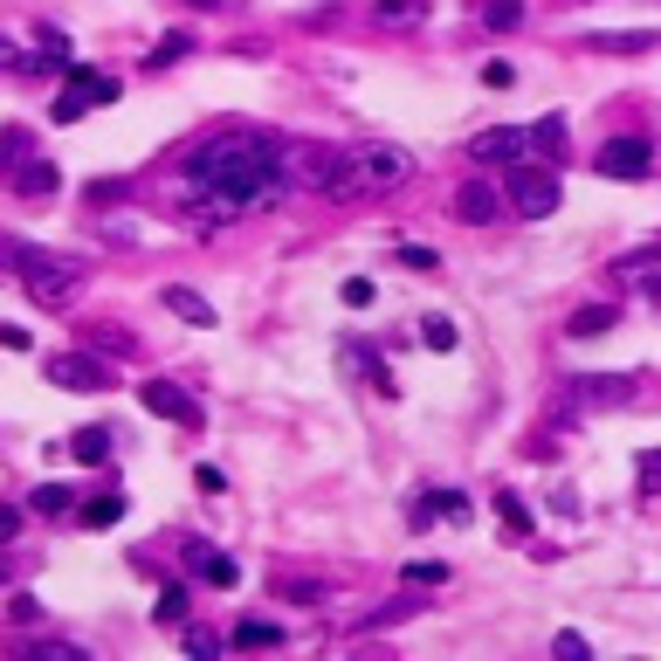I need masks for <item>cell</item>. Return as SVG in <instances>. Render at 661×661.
<instances>
[{
  "label": "cell",
  "mask_w": 661,
  "mask_h": 661,
  "mask_svg": "<svg viewBox=\"0 0 661 661\" xmlns=\"http://www.w3.org/2000/svg\"><path fill=\"white\" fill-rule=\"evenodd\" d=\"M283 187H290L283 145L262 138V132H221L180 159V193L200 221H235V214L276 208Z\"/></svg>",
  "instance_id": "cell-1"
},
{
  "label": "cell",
  "mask_w": 661,
  "mask_h": 661,
  "mask_svg": "<svg viewBox=\"0 0 661 661\" xmlns=\"http://www.w3.org/2000/svg\"><path fill=\"white\" fill-rule=\"evenodd\" d=\"M283 172H290V187H311V193H330V200H345V193L366 187L359 152L317 145V138H283Z\"/></svg>",
  "instance_id": "cell-2"
},
{
  "label": "cell",
  "mask_w": 661,
  "mask_h": 661,
  "mask_svg": "<svg viewBox=\"0 0 661 661\" xmlns=\"http://www.w3.org/2000/svg\"><path fill=\"white\" fill-rule=\"evenodd\" d=\"M8 262H14L21 290H29L42 311H63V303L76 296V283H83V269H76L69 256H48V248H29V242H14V248H8Z\"/></svg>",
  "instance_id": "cell-3"
},
{
  "label": "cell",
  "mask_w": 661,
  "mask_h": 661,
  "mask_svg": "<svg viewBox=\"0 0 661 661\" xmlns=\"http://www.w3.org/2000/svg\"><path fill=\"white\" fill-rule=\"evenodd\" d=\"M503 193H511V208L524 214V221H545V214H558V200H565V193H558V172L551 166H511V180H503Z\"/></svg>",
  "instance_id": "cell-4"
},
{
  "label": "cell",
  "mask_w": 661,
  "mask_h": 661,
  "mask_svg": "<svg viewBox=\"0 0 661 661\" xmlns=\"http://www.w3.org/2000/svg\"><path fill=\"white\" fill-rule=\"evenodd\" d=\"M111 97H117V76L69 63V83H63V97H56V117H63V124H76L90 104H111Z\"/></svg>",
  "instance_id": "cell-5"
},
{
  "label": "cell",
  "mask_w": 661,
  "mask_h": 661,
  "mask_svg": "<svg viewBox=\"0 0 661 661\" xmlns=\"http://www.w3.org/2000/svg\"><path fill=\"white\" fill-rule=\"evenodd\" d=\"M48 386H63V393H104L111 386V372L104 359H90V351H48Z\"/></svg>",
  "instance_id": "cell-6"
},
{
  "label": "cell",
  "mask_w": 661,
  "mask_h": 661,
  "mask_svg": "<svg viewBox=\"0 0 661 661\" xmlns=\"http://www.w3.org/2000/svg\"><path fill=\"white\" fill-rule=\"evenodd\" d=\"M138 400H145L159 421H172V427H200V421H208V414H200V400H193L187 386H172V379H152V386H138Z\"/></svg>",
  "instance_id": "cell-7"
},
{
  "label": "cell",
  "mask_w": 661,
  "mask_h": 661,
  "mask_svg": "<svg viewBox=\"0 0 661 661\" xmlns=\"http://www.w3.org/2000/svg\"><path fill=\"white\" fill-rule=\"evenodd\" d=\"M648 138H606L600 145V159H593V172H606V180H641L648 172Z\"/></svg>",
  "instance_id": "cell-8"
},
{
  "label": "cell",
  "mask_w": 661,
  "mask_h": 661,
  "mask_svg": "<svg viewBox=\"0 0 661 661\" xmlns=\"http://www.w3.org/2000/svg\"><path fill=\"white\" fill-rule=\"evenodd\" d=\"M180 558H187V572H200V579H208V586H221V593L242 579V565H235L227 551H214L208 538H187V545H180Z\"/></svg>",
  "instance_id": "cell-9"
},
{
  "label": "cell",
  "mask_w": 661,
  "mask_h": 661,
  "mask_svg": "<svg viewBox=\"0 0 661 661\" xmlns=\"http://www.w3.org/2000/svg\"><path fill=\"white\" fill-rule=\"evenodd\" d=\"M406 152L400 145H359V172H366V187H400L406 180Z\"/></svg>",
  "instance_id": "cell-10"
},
{
  "label": "cell",
  "mask_w": 661,
  "mask_h": 661,
  "mask_svg": "<svg viewBox=\"0 0 661 661\" xmlns=\"http://www.w3.org/2000/svg\"><path fill=\"white\" fill-rule=\"evenodd\" d=\"M8 187H14L21 200H48V193H56V187H63V172H56V166H48V159H42V152H35V159H21V166L8 172Z\"/></svg>",
  "instance_id": "cell-11"
},
{
  "label": "cell",
  "mask_w": 661,
  "mask_h": 661,
  "mask_svg": "<svg viewBox=\"0 0 661 661\" xmlns=\"http://www.w3.org/2000/svg\"><path fill=\"white\" fill-rule=\"evenodd\" d=\"M469 152H475L482 166H517L524 152H530V132H482V138H475Z\"/></svg>",
  "instance_id": "cell-12"
},
{
  "label": "cell",
  "mask_w": 661,
  "mask_h": 661,
  "mask_svg": "<svg viewBox=\"0 0 661 661\" xmlns=\"http://www.w3.org/2000/svg\"><path fill=\"white\" fill-rule=\"evenodd\" d=\"M455 214H462L469 227H490L496 221V187L490 180H462L455 187Z\"/></svg>",
  "instance_id": "cell-13"
},
{
  "label": "cell",
  "mask_w": 661,
  "mask_h": 661,
  "mask_svg": "<svg viewBox=\"0 0 661 661\" xmlns=\"http://www.w3.org/2000/svg\"><path fill=\"white\" fill-rule=\"evenodd\" d=\"M661 35L654 29H614V35H586L593 56H641V48H654Z\"/></svg>",
  "instance_id": "cell-14"
},
{
  "label": "cell",
  "mask_w": 661,
  "mask_h": 661,
  "mask_svg": "<svg viewBox=\"0 0 661 661\" xmlns=\"http://www.w3.org/2000/svg\"><path fill=\"white\" fill-rule=\"evenodd\" d=\"M111 441H117L111 427H76V435H69V455H76V462H90V469H97V462H111Z\"/></svg>",
  "instance_id": "cell-15"
},
{
  "label": "cell",
  "mask_w": 661,
  "mask_h": 661,
  "mask_svg": "<svg viewBox=\"0 0 661 661\" xmlns=\"http://www.w3.org/2000/svg\"><path fill=\"white\" fill-rule=\"evenodd\" d=\"M29 511H35V517H76V511H83V503H76V490H69V482H42Z\"/></svg>",
  "instance_id": "cell-16"
},
{
  "label": "cell",
  "mask_w": 661,
  "mask_h": 661,
  "mask_svg": "<svg viewBox=\"0 0 661 661\" xmlns=\"http://www.w3.org/2000/svg\"><path fill=\"white\" fill-rule=\"evenodd\" d=\"M614 324H620V311H614V303H586V311H572L565 338H600V330H614Z\"/></svg>",
  "instance_id": "cell-17"
},
{
  "label": "cell",
  "mask_w": 661,
  "mask_h": 661,
  "mask_svg": "<svg viewBox=\"0 0 661 661\" xmlns=\"http://www.w3.org/2000/svg\"><path fill=\"white\" fill-rule=\"evenodd\" d=\"M276 600H296V606H330V586L324 579H269Z\"/></svg>",
  "instance_id": "cell-18"
},
{
  "label": "cell",
  "mask_w": 661,
  "mask_h": 661,
  "mask_svg": "<svg viewBox=\"0 0 661 661\" xmlns=\"http://www.w3.org/2000/svg\"><path fill=\"white\" fill-rule=\"evenodd\" d=\"M379 29H421L427 21V0H379Z\"/></svg>",
  "instance_id": "cell-19"
},
{
  "label": "cell",
  "mask_w": 661,
  "mask_h": 661,
  "mask_svg": "<svg viewBox=\"0 0 661 661\" xmlns=\"http://www.w3.org/2000/svg\"><path fill=\"white\" fill-rule=\"evenodd\" d=\"M627 379H572V406H614Z\"/></svg>",
  "instance_id": "cell-20"
},
{
  "label": "cell",
  "mask_w": 661,
  "mask_h": 661,
  "mask_svg": "<svg viewBox=\"0 0 661 661\" xmlns=\"http://www.w3.org/2000/svg\"><path fill=\"white\" fill-rule=\"evenodd\" d=\"M21 159H35V138L21 132V124H8V132H0V180H8Z\"/></svg>",
  "instance_id": "cell-21"
},
{
  "label": "cell",
  "mask_w": 661,
  "mask_h": 661,
  "mask_svg": "<svg viewBox=\"0 0 661 661\" xmlns=\"http://www.w3.org/2000/svg\"><path fill=\"white\" fill-rule=\"evenodd\" d=\"M166 311H172V317H187V324H214V303H208V296H193V290H166Z\"/></svg>",
  "instance_id": "cell-22"
},
{
  "label": "cell",
  "mask_w": 661,
  "mask_h": 661,
  "mask_svg": "<svg viewBox=\"0 0 661 661\" xmlns=\"http://www.w3.org/2000/svg\"><path fill=\"white\" fill-rule=\"evenodd\" d=\"M530 152H545V166H558V159H565V124L545 117L538 132H530Z\"/></svg>",
  "instance_id": "cell-23"
},
{
  "label": "cell",
  "mask_w": 661,
  "mask_h": 661,
  "mask_svg": "<svg viewBox=\"0 0 661 661\" xmlns=\"http://www.w3.org/2000/svg\"><path fill=\"white\" fill-rule=\"evenodd\" d=\"M235 648H283V627H276V620H242L235 627Z\"/></svg>",
  "instance_id": "cell-24"
},
{
  "label": "cell",
  "mask_w": 661,
  "mask_h": 661,
  "mask_svg": "<svg viewBox=\"0 0 661 661\" xmlns=\"http://www.w3.org/2000/svg\"><path fill=\"white\" fill-rule=\"evenodd\" d=\"M517 21H524V8H517V0H482V29H496V35H511V29H517Z\"/></svg>",
  "instance_id": "cell-25"
},
{
  "label": "cell",
  "mask_w": 661,
  "mask_h": 661,
  "mask_svg": "<svg viewBox=\"0 0 661 661\" xmlns=\"http://www.w3.org/2000/svg\"><path fill=\"white\" fill-rule=\"evenodd\" d=\"M421 345L427 351H455V345H462V330H455L448 317H421Z\"/></svg>",
  "instance_id": "cell-26"
},
{
  "label": "cell",
  "mask_w": 661,
  "mask_h": 661,
  "mask_svg": "<svg viewBox=\"0 0 661 661\" xmlns=\"http://www.w3.org/2000/svg\"><path fill=\"white\" fill-rule=\"evenodd\" d=\"M76 517H83L90 530H104V524H117V517H124V496H90V503H83Z\"/></svg>",
  "instance_id": "cell-27"
},
{
  "label": "cell",
  "mask_w": 661,
  "mask_h": 661,
  "mask_svg": "<svg viewBox=\"0 0 661 661\" xmlns=\"http://www.w3.org/2000/svg\"><path fill=\"white\" fill-rule=\"evenodd\" d=\"M496 517H503V530H517V538H530V511L511 496V490H496Z\"/></svg>",
  "instance_id": "cell-28"
},
{
  "label": "cell",
  "mask_w": 661,
  "mask_h": 661,
  "mask_svg": "<svg viewBox=\"0 0 661 661\" xmlns=\"http://www.w3.org/2000/svg\"><path fill=\"white\" fill-rule=\"evenodd\" d=\"M152 620H159V627L187 620V586H166V593H159V606H152Z\"/></svg>",
  "instance_id": "cell-29"
},
{
  "label": "cell",
  "mask_w": 661,
  "mask_h": 661,
  "mask_svg": "<svg viewBox=\"0 0 661 661\" xmlns=\"http://www.w3.org/2000/svg\"><path fill=\"white\" fill-rule=\"evenodd\" d=\"M406 586H448V565H435V558H414V565H406Z\"/></svg>",
  "instance_id": "cell-30"
},
{
  "label": "cell",
  "mask_w": 661,
  "mask_h": 661,
  "mask_svg": "<svg viewBox=\"0 0 661 661\" xmlns=\"http://www.w3.org/2000/svg\"><path fill=\"white\" fill-rule=\"evenodd\" d=\"M193 48V35H159V48H152V69H166V63H180Z\"/></svg>",
  "instance_id": "cell-31"
},
{
  "label": "cell",
  "mask_w": 661,
  "mask_h": 661,
  "mask_svg": "<svg viewBox=\"0 0 661 661\" xmlns=\"http://www.w3.org/2000/svg\"><path fill=\"white\" fill-rule=\"evenodd\" d=\"M8 620H14V627H35V620H42V600H35V593H14V600H8Z\"/></svg>",
  "instance_id": "cell-32"
},
{
  "label": "cell",
  "mask_w": 661,
  "mask_h": 661,
  "mask_svg": "<svg viewBox=\"0 0 661 661\" xmlns=\"http://www.w3.org/2000/svg\"><path fill=\"white\" fill-rule=\"evenodd\" d=\"M90 345H111V351H117V359H132V351H138V345H132V338H124V330H111V324H97V330H90Z\"/></svg>",
  "instance_id": "cell-33"
},
{
  "label": "cell",
  "mask_w": 661,
  "mask_h": 661,
  "mask_svg": "<svg viewBox=\"0 0 661 661\" xmlns=\"http://www.w3.org/2000/svg\"><path fill=\"white\" fill-rule=\"evenodd\" d=\"M29 654L35 661H83V648H69V641H35Z\"/></svg>",
  "instance_id": "cell-34"
},
{
  "label": "cell",
  "mask_w": 661,
  "mask_h": 661,
  "mask_svg": "<svg viewBox=\"0 0 661 661\" xmlns=\"http://www.w3.org/2000/svg\"><path fill=\"white\" fill-rule=\"evenodd\" d=\"M435 511H441L448 524H469V496H455V490H441V496H435Z\"/></svg>",
  "instance_id": "cell-35"
},
{
  "label": "cell",
  "mask_w": 661,
  "mask_h": 661,
  "mask_svg": "<svg viewBox=\"0 0 661 661\" xmlns=\"http://www.w3.org/2000/svg\"><path fill=\"white\" fill-rule=\"evenodd\" d=\"M400 262H406V269H441L435 248H400Z\"/></svg>",
  "instance_id": "cell-36"
},
{
  "label": "cell",
  "mask_w": 661,
  "mask_h": 661,
  "mask_svg": "<svg viewBox=\"0 0 661 661\" xmlns=\"http://www.w3.org/2000/svg\"><path fill=\"white\" fill-rule=\"evenodd\" d=\"M345 303H351V311H366V303H372V283H366V276H351V283H345Z\"/></svg>",
  "instance_id": "cell-37"
},
{
  "label": "cell",
  "mask_w": 661,
  "mask_h": 661,
  "mask_svg": "<svg viewBox=\"0 0 661 661\" xmlns=\"http://www.w3.org/2000/svg\"><path fill=\"white\" fill-rule=\"evenodd\" d=\"M117 193H124V180H97V187H90V208H111Z\"/></svg>",
  "instance_id": "cell-38"
},
{
  "label": "cell",
  "mask_w": 661,
  "mask_h": 661,
  "mask_svg": "<svg viewBox=\"0 0 661 661\" xmlns=\"http://www.w3.org/2000/svg\"><path fill=\"white\" fill-rule=\"evenodd\" d=\"M0 351H29V330H21V324H0Z\"/></svg>",
  "instance_id": "cell-39"
},
{
  "label": "cell",
  "mask_w": 661,
  "mask_h": 661,
  "mask_svg": "<svg viewBox=\"0 0 661 661\" xmlns=\"http://www.w3.org/2000/svg\"><path fill=\"white\" fill-rule=\"evenodd\" d=\"M511 76H517L511 63H490V69H482V83H490V90H511Z\"/></svg>",
  "instance_id": "cell-40"
},
{
  "label": "cell",
  "mask_w": 661,
  "mask_h": 661,
  "mask_svg": "<svg viewBox=\"0 0 661 661\" xmlns=\"http://www.w3.org/2000/svg\"><path fill=\"white\" fill-rule=\"evenodd\" d=\"M14 530H21V511H14V503H0V545H8Z\"/></svg>",
  "instance_id": "cell-41"
},
{
  "label": "cell",
  "mask_w": 661,
  "mask_h": 661,
  "mask_svg": "<svg viewBox=\"0 0 661 661\" xmlns=\"http://www.w3.org/2000/svg\"><path fill=\"white\" fill-rule=\"evenodd\" d=\"M661 482V455H641V490H654Z\"/></svg>",
  "instance_id": "cell-42"
},
{
  "label": "cell",
  "mask_w": 661,
  "mask_h": 661,
  "mask_svg": "<svg viewBox=\"0 0 661 661\" xmlns=\"http://www.w3.org/2000/svg\"><path fill=\"white\" fill-rule=\"evenodd\" d=\"M193 8H242V0H193Z\"/></svg>",
  "instance_id": "cell-43"
},
{
  "label": "cell",
  "mask_w": 661,
  "mask_h": 661,
  "mask_svg": "<svg viewBox=\"0 0 661 661\" xmlns=\"http://www.w3.org/2000/svg\"><path fill=\"white\" fill-rule=\"evenodd\" d=\"M648 296H654V303H661V276H648Z\"/></svg>",
  "instance_id": "cell-44"
},
{
  "label": "cell",
  "mask_w": 661,
  "mask_h": 661,
  "mask_svg": "<svg viewBox=\"0 0 661 661\" xmlns=\"http://www.w3.org/2000/svg\"><path fill=\"white\" fill-rule=\"evenodd\" d=\"M8 572H14V565H8V551H0V586H8Z\"/></svg>",
  "instance_id": "cell-45"
}]
</instances>
